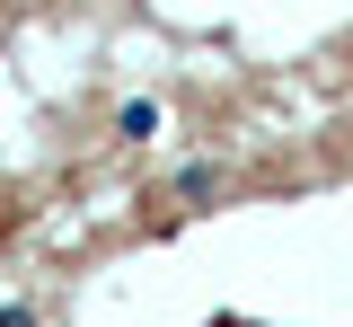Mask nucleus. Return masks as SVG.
Wrapping results in <instances>:
<instances>
[{"label":"nucleus","mask_w":353,"mask_h":327,"mask_svg":"<svg viewBox=\"0 0 353 327\" xmlns=\"http://www.w3.org/2000/svg\"><path fill=\"white\" fill-rule=\"evenodd\" d=\"M221 186H230V168H221V159H194V168L176 177V195H185V204H212Z\"/></svg>","instance_id":"1"},{"label":"nucleus","mask_w":353,"mask_h":327,"mask_svg":"<svg viewBox=\"0 0 353 327\" xmlns=\"http://www.w3.org/2000/svg\"><path fill=\"white\" fill-rule=\"evenodd\" d=\"M150 133H159V106H150V97H132V106H124V141H150Z\"/></svg>","instance_id":"2"},{"label":"nucleus","mask_w":353,"mask_h":327,"mask_svg":"<svg viewBox=\"0 0 353 327\" xmlns=\"http://www.w3.org/2000/svg\"><path fill=\"white\" fill-rule=\"evenodd\" d=\"M0 327H36V310H27V301H18V310H0Z\"/></svg>","instance_id":"3"}]
</instances>
